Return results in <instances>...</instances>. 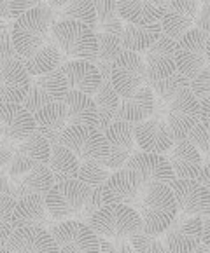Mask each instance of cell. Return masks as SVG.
<instances>
[{
	"label": "cell",
	"instance_id": "obj_2",
	"mask_svg": "<svg viewBox=\"0 0 210 253\" xmlns=\"http://www.w3.org/2000/svg\"><path fill=\"white\" fill-rule=\"evenodd\" d=\"M154 116L161 117L168 126L173 142L184 140L200 123V100L189 87H182L165 100H156Z\"/></svg>",
	"mask_w": 210,
	"mask_h": 253
},
{
	"label": "cell",
	"instance_id": "obj_46",
	"mask_svg": "<svg viewBox=\"0 0 210 253\" xmlns=\"http://www.w3.org/2000/svg\"><path fill=\"white\" fill-rule=\"evenodd\" d=\"M46 4V0H9V11H11V18L16 19L26 11L35 7H41Z\"/></svg>",
	"mask_w": 210,
	"mask_h": 253
},
{
	"label": "cell",
	"instance_id": "obj_22",
	"mask_svg": "<svg viewBox=\"0 0 210 253\" xmlns=\"http://www.w3.org/2000/svg\"><path fill=\"white\" fill-rule=\"evenodd\" d=\"M5 246L12 253H60V246L44 227L14 229Z\"/></svg>",
	"mask_w": 210,
	"mask_h": 253
},
{
	"label": "cell",
	"instance_id": "obj_13",
	"mask_svg": "<svg viewBox=\"0 0 210 253\" xmlns=\"http://www.w3.org/2000/svg\"><path fill=\"white\" fill-rule=\"evenodd\" d=\"M60 248L74 246L83 253H100V238L90 227V223L75 218L54 222L48 229Z\"/></svg>",
	"mask_w": 210,
	"mask_h": 253
},
{
	"label": "cell",
	"instance_id": "obj_31",
	"mask_svg": "<svg viewBox=\"0 0 210 253\" xmlns=\"http://www.w3.org/2000/svg\"><path fill=\"white\" fill-rule=\"evenodd\" d=\"M63 103L67 107L68 124L98 127V110H97V105H95L93 96L81 93V91L68 89Z\"/></svg>",
	"mask_w": 210,
	"mask_h": 253
},
{
	"label": "cell",
	"instance_id": "obj_48",
	"mask_svg": "<svg viewBox=\"0 0 210 253\" xmlns=\"http://www.w3.org/2000/svg\"><path fill=\"white\" fill-rule=\"evenodd\" d=\"M200 123L210 131V96L200 100Z\"/></svg>",
	"mask_w": 210,
	"mask_h": 253
},
{
	"label": "cell",
	"instance_id": "obj_35",
	"mask_svg": "<svg viewBox=\"0 0 210 253\" xmlns=\"http://www.w3.org/2000/svg\"><path fill=\"white\" fill-rule=\"evenodd\" d=\"M48 166L51 169L52 176H54V182H63V180L77 178L81 161L67 147L58 143V145L51 147V156H49Z\"/></svg>",
	"mask_w": 210,
	"mask_h": 253
},
{
	"label": "cell",
	"instance_id": "obj_45",
	"mask_svg": "<svg viewBox=\"0 0 210 253\" xmlns=\"http://www.w3.org/2000/svg\"><path fill=\"white\" fill-rule=\"evenodd\" d=\"M100 253H137L130 239H105L100 238Z\"/></svg>",
	"mask_w": 210,
	"mask_h": 253
},
{
	"label": "cell",
	"instance_id": "obj_17",
	"mask_svg": "<svg viewBox=\"0 0 210 253\" xmlns=\"http://www.w3.org/2000/svg\"><path fill=\"white\" fill-rule=\"evenodd\" d=\"M179 213L205 216L210 213V190L195 178H175L170 183Z\"/></svg>",
	"mask_w": 210,
	"mask_h": 253
},
{
	"label": "cell",
	"instance_id": "obj_5",
	"mask_svg": "<svg viewBox=\"0 0 210 253\" xmlns=\"http://www.w3.org/2000/svg\"><path fill=\"white\" fill-rule=\"evenodd\" d=\"M51 37L67 60L97 61V34L86 23L63 19L51 26Z\"/></svg>",
	"mask_w": 210,
	"mask_h": 253
},
{
	"label": "cell",
	"instance_id": "obj_9",
	"mask_svg": "<svg viewBox=\"0 0 210 253\" xmlns=\"http://www.w3.org/2000/svg\"><path fill=\"white\" fill-rule=\"evenodd\" d=\"M49 156H51V145L44 136L35 131L26 140L16 143L11 161L5 164L4 169L11 180H18L37 164H48Z\"/></svg>",
	"mask_w": 210,
	"mask_h": 253
},
{
	"label": "cell",
	"instance_id": "obj_36",
	"mask_svg": "<svg viewBox=\"0 0 210 253\" xmlns=\"http://www.w3.org/2000/svg\"><path fill=\"white\" fill-rule=\"evenodd\" d=\"M93 100L98 110V129L104 131L105 127L112 123L114 117H116L121 96L112 87L110 81H102L100 87H98L97 93L93 94Z\"/></svg>",
	"mask_w": 210,
	"mask_h": 253
},
{
	"label": "cell",
	"instance_id": "obj_14",
	"mask_svg": "<svg viewBox=\"0 0 210 253\" xmlns=\"http://www.w3.org/2000/svg\"><path fill=\"white\" fill-rule=\"evenodd\" d=\"M105 140L109 145V152L105 156V166L116 171L124 168L126 161L137 152L135 136H133V124L124 123V121H112L109 126L104 129Z\"/></svg>",
	"mask_w": 210,
	"mask_h": 253
},
{
	"label": "cell",
	"instance_id": "obj_50",
	"mask_svg": "<svg viewBox=\"0 0 210 253\" xmlns=\"http://www.w3.org/2000/svg\"><path fill=\"white\" fill-rule=\"evenodd\" d=\"M14 147L16 145H9V143H5V142H0V168L5 166V164L11 161Z\"/></svg>",
	"mask_w": 210,
	"mask_h": 253
},
{
	"label": "cell",
	"instance_id": "obj_24",
	"mask_svg": "<svg viewBox=\"0 0 210 253\" xmlns=\"http://www.w3.org/2000/svg\"><path fill=\"white\" fill-rule=\"evenodd\" d=\"M61 74L65 75L68 89L81 91L84 94L93 96L102 84V74L95 63L88 60H67L60 67Z\"/></svg>",
	"mask_w": 210,
	"mask_h": 253
},
{
	"label": "cell",
	"instance_id": "obj_18",
	"mask_svg": "<svg viewBox=\"0 0 210 253\" xmlns=\"http://www.w3.org/2000/svg\"><path fill=\"white\" fill-rule=\"evenodd\" d=\"M198 9V0H170L159 19L163 34L172 37L173 41H179L186 32L195 28Z\"/></svg>",
	"mask_w": 210,
	"mask_h": 253
},
{
	"label": "cell",
	"instance_id": "obj_15",
	"mask_svg": "<svg viewBox=\"0 0 210 253\" xmlns=\"http://www.w3.org/2000/svg\"><path fill=\"white\" fill-rule=\"evenodd\" d=\"M35 133L34 114L21 103H4L0 101V138L9 145L23 142Z\"/></svg>",
	"mask_w": 210,
	"mask_h": 253
},
{
	"label": "cell",
	"instance_id": "obj_60",
	"mask_svg": "<svg viewBox=\"0 0 210 253\" xmlns=\"http://www.w3.org/2000/svg\"><path fill=\"white\" fill-rule=\"evenodd\" d=\"M198 2H200V0H198Z\"/></svg>",
	"mask_w": 210,
	"mask_h": 253
},
{
	"label": "cell",
	"instance_id": "obj_10",
	"mask_svg": "<svg viewBox=\"0 0 210 253\" xmlns=\"http://www.w3.org/2000/svg\"><path fill=\"white\" fill-rule=\"evenodd\" d=\"M147 81L146 65L142 54L135 51L123 49L119 56L112 61L110 68V84L121 98L133 94Z\"/></svg>",
	"mask_w": 210,
	"mask_h": 253
},
{
	"label": "cell",
	"instance_id": "obj_20",
	"mask_svg": "<svg viewBox=\"0 0 210 253\" xmlns=\"http://www.w3.org/2000/svg\"><path fill=\"white\" fill-rule=\"evenodd\" d=\"M124 168L133 169L139 173L144 183H172L175 180V175L172 171L168 159L163 154H153V152H142L137 150L130 159L126 161Z\"/></svg>",
	"mask_w": 210,
	"mask_h": 253
},
{
	"label": "cell",
	"instance_id": "obj_51",
	"mask_svg": "<svg viewBox=\"0 0 210 253\" xmlns=\"http://www.w3.org/2000/svg\"><path fill=\"white\" fill-rule=\"evenodd\" d=\"M11 192H12V180L9 178L5 169H0V198L4 194H11Z\"/></svg>",
	"mask_w": 210,
	"mask_h": 253
},
{
	"label": "cell",
	"instance_id": "obj_57",
	"mask_svg": "<svg viewBox=\"0 0 210 253\" xmlns=\"http://www.w3.org/2000/svg\"><path fill=\"white\" fill-rule=\"evenodd\" d=\"M154 2H156V4H159V5H166L170 0H154Z\"/></svg>",
	"mask_w": 210,
	"mask_h": 253
},
{
	"label": "cell",
	"instance_id": "obj_27",
	"mask_svg": "<svg viewBox=\"0 0 210 253\" xmlns=\"http://www.w3.org/2000/svg\"><path fill=\"white\" fill-rule=\"evenodd\" d=\"M163 156L168 159L175 178H196L202 168V156L188 138L172 143Z\"/></svg>",
	"mask_w": 210,
	"mask_h": 253
},
{
	"label": "cell",
	"instance_id": "obj_8",
	"mask_svg": "<svg viewBox=\"0 0 210 253\" xmlns=\"http://www.w3.org/2000/svg\"><path fill=\"white\" fill-rule=\"evenodd\" d=\"M67 93V79L61 74L60 68H56V70L35 75V77L30 79V87H28V93H26L25 100L21 101V105L28 112L35 114L39 108L46 107V105L63 101Z\"/></svg>",
	"mask_w": 210,
	"mask_h": 253
},
{
	"label": "cell",
	"instance_id": "obj_28",
	"mask_svg": "<svg viewBox=\"0 0 210 253\" xmlns=\"http://www.w3.org/2000/svg\"><path fill=\"white\" fill-rule=\"evenodd\" d=\"M35 119V131L41 136H44L49 145H58L63 129L68 126L67 123V107L63 101L60 103H51L39 108L34 114Z\"/></svg>",
	"mask_w": 210,
	"mask_h": 253
},
{
	"label": "cell",
	"instance_id": "obj_38",
	"mask_svg": "<svg viewBox=\"0 0 210 253\" xmlns=\"http://www.w3.org/2000/svg\"><path fill=\"white\" fill-rule=\"evenodd\" d=\"M95 34H97V42H98L97 61L112 63L124 49L121 35L112 34V32H104V30H97Z\"/></svg>",
	"mask_w": 210,
	"mask_h": 253
},
{
	"label": "cell",
	"instance_id": "obj_32",
	"mask_svg": "<svg viewBox=\"0 0 210 253\" xmlns=\"http://www.w3.org/2000/svg\"><path fill=\"white\" fill-rule=\"evenodd\" d=\"M165 5L154 0H117V14L124 23L133 25H153L159 23Z\"/></svg>",
	"mask_w": 210,
	"mask_h": 253
},
{
	"label": "cell",
	"instance_id": "obj_23",
	"mask_svg": "<svg viewBox=\"0 0 210 253\" xmlns=\"http://www.w3.org/2000/svg\"><path fill=\"white\" fill-rule=\"evenodd\" d=\"M142 178L139 173L128 168H121L110 173L107 182L102 185V194H104L105 205L109 203H124L130 205L135 201L137 194L142 187Z\"/></svg>",
	"mask_w": 210,
	"mask_h": 253
},
{
	"label": "cell",
	"instance_id": "obj_19",
	"mask_svg": "<svg viewBox=\"0 0 210 253\" xmlns=\"http://www.w3.org/2000/svg\"><path fill=\"white\" fill-rule=\"evenodd\" d=\"M133 136L137 149L142 152L165 154L173 143V136L166 123L154 114L149 119L133 124Z\"/></svg>",
	"mask_w": 210,
	"mask_h": 253
},
{
	"label": "cell",
	"instance_id": "obj_59",
	"mask_svg": "<svg viewBox=\"0 0 210 253\" xmlns=\"http://www.w3.org/2000/svg\"><path fill=\"white\" fill-rule=\"evenodd\" d=\"M2 61H4V60H0V65H2Z\"/></svg>",
	"mask_w": 210,
	"mask_h": 253
},
{
	"label": "cell",
	"instance_id": "obj_34",
	"mask_svg": "<svg viewBox=\"0 0 210 253\" xmlns=\"http://www.w3.org/2000/svg\"><path fill=\"white\" fill-rule=\"evenodd\" d=\"M161 23H153V25H133V23H124L123 26V47L126 51L144 52L149 49L158 39L161 37Z\"/></svg>",
	"mask_w": 210,
	"mask_h": 253
},
{
	"label": "cell",
	"instance_id": "obj_52",
	"mask_svg": "<svg viewBox=\"0 0 210 253\" xmlns=\"http://www.w3.org/2000/svg\"><path fill=\"white\" fill-rule=\"evenodd\" d=\"M203 220V234H202V243L210 248V213L205 216H202Z\"/></svg>",
	"mask_w": 210,
	"mask_h": 253
},
{
	"label": "cell",
	"instance_id": "obj_56",
	"mask_svg": "<svg viewBox=\"0 0 210 253\" xmlns=\"http://www.w3.org/2000/svg\"><path fill=\"white\" fill-rule=\"evenodd\" d=\"M207 65H210V34L207 39Z\"/></svg>",
	"mask_w": 210,
	"mask_h": 253
},
{
	"label": "cell",
	"instance_id": "obj_40",
	"mask_svg": "<svg viewBox=\"0 0 210 253\" xmlns=\"http://www.w3.org/2000/svg\"><path fill=\"white\" fill-rule=\"evenodd\" d=\"M130 243L137 253H170L161 234H146L140 231L131 236Z\"/></svg>",
	"mask_w": 210,
	"mask_h": 253
},
{
	"label": "cell",
	"instance_id": "obj_55",
	"mask_svg": "<svg viewBox=\"0 0 210 253\" xmlns=\"http://www.w3.org/2000/svg\"><path fill=\"white\" fill-rule=\"evenodd\" d=\"M60 253H83V252H79L74 246H65V248H60Z\"/></svg>",
	"mask_w": 210,
	"mask_h": 253
},
{
	"label": "cell",
	"instance_id": "obj_6",
	"mask_svg": "<svg viewBox=\"0 0 210 253\" xmlns=\"http://www.w3.org/2000/svg\"><path fill=\"white\" fill-rule=\"evenodd\" d=\"M90 187L77 178L56 182L44 198L49 216L54 222L75 218L86 206L88 199H90Z\"/></svg>",
	"mask_w": 210,
	"mask_h": 253
},
{
	"label": "cell",
	"instance_id": "obj_16",
	"mask_svg": "<svg viewBox=\"0 0 210 253\" xmlns=\"http://www.w3.org/2000/svg\"><path fill=\"white\" fill-rule=\"evenodd\" d=\"M175 45L177 41H173L168 35L161 34V37L158 39L149 49L140 52L144 65H146V84L163 81L168 75L175 74Z\"/></svg>",
	"mask_w": 210,
	"mask_h": 253
},
{
	"label": "cell",
	"instance_id": "obj_3",
	"mask_svg": "<svg viewBox=\"0 0 210 253\" xmlns=\"http://www.w3.org/2000/svg\"><path fill=\"white\" fill-rule=\"evenodd\" d=\"M56 23L48 4L26 11L12 23V42L19 56H32L51 39V26Z\"/></svg>",
	"mask_w": 210,
	"mask_h": 253
},
{
	"label": "cell",
	"instance_id": "obj_47",
	"mask_svg": "<svg viewBox=\"0 0 210 253\" xmlns=\"http://www.w3.org/2000/svg\"><path fill=\"white\" fill-rule=\"evenodd\" d=\"M196 28L210 34V0H200L198 18H196Z\"/></svg>",
	"mask_w": 210,
	"mask_h": 253
},
{
	"label": "cell",
	"instance_id": "obj_4",
	"mask_svg": "<svg viewBox=\"0 0 210 253\" xmlns=\"http://www.w3.org/2000/svg\"><path fill=\"white\" fill-rule=\"evenodd\" d=\"M90 227L105 239H130L142 231V218L137 210L124 203H109L91 215Z\"/></svg>",
	"mask_w": 210,
	"mask_h": 253
},
{
	"label": "cell",
	"instance_id": "obj_37",
	"mask_svg": "<svg viewBox=\"0 0 210 253\" xmlns=\"http://www.w3.org/2000/svg\"><path fill=\"white\" fill-rule=\"evenodd\" d=\"M112 169L105 166L104 159H91V161H83L79 166L77 180H81L83 183H86L90 189L95 187H102L107 178L110 176Z\"/></svg>",
	"mask_w": 210,
	"mask_h": 253
},
{
	"label": "cell",
	"instance_id": "obj_61",
	"mask_svg": "<svg viewBox=\"0 0 210 253\" xmlns=\"http://www.w3.org/2000/svg\"><path fill=\"white\" fill-rule=\"evenodd\" d=\"M209 190H210V189H209Z\"/></svg>",
	"mask_w": 210,
	"mask_h": 253
},
{
	"label": "cell",
	"instance_id": "obj_33",
	"mask_svg": "<svg viewBox=\"0 0 210 253\" xmlns=\"http://www.w3.org/2000/svg\"><path fill=\"white\" fill-rule=\"evenodd\" d=\"M56 21L74 19L86 23L90 28H97V16L91 0H46Z\"/></svg>",
	"mask_w": 210,
	"mask_h": 253
},
{
	"label": "cell",
	"instance_id": "obj_12",
	"mask_svg": "<svg viewBox=\"0 0 210 253\" xmlns=\"http://www.w3.org/2000/svg\"><path fill=\"white\" fill-rule=\"evenodd\" d=\"M202 216L177 213V216L161 236L170 253H193L196 246L202 245Z\"/></svg>",
	"mask_w": 210,
	"mask_h": 253
},
{
	"label": "cell",
	"instance_id": "obj_49",
	"mask_svg": "<svg viewBox=\"0 0 210 253\" xmlns=\"http://www.w3.org/2000/svg\"><path fill=\"white\" fill-rule=\"evenodd\" d=\"M195 180H198L202 185H205L207 189H210V161H203L198 176H196Z\"/></svg>",
	"mask_w": 210,
	"mask_h": 253
},
{
	"label": "cell",
	"instance_id": "obj_1",
	"mask_svg": "<svg viewBox=\"0 0 210 253\" xmlns=\"http://www.w3.org/2000/svg\"><path fill=\"white\" fill-rule=\"evenodd\" d=\"M131 206L142 218V232L146 234H163L179 213L168 183H142Z\"/></svg>",
	"mask_w": 210,
	"mask_h": 253
},
{
	"label": "cell",
	"instance_id": "obj_41",
	"mask_svg": "<svg viewBox=\"0 0 210 253\" xmlns=\"http://www.w3.org/2000/svg\"><path fill=\"white\" fill-rule=\"evenodd\" d=\"M12 19L0 18V60L18 58L14 42H12Z\"/></svg>",
	"mask_w": 210,
	"mask_h": 253
},
{
	"label": "cell",
	"instance_id": "obj_21",
	"mask_svg": "<svg viewBox=\"0 0 210 253\" xmlns=\"http://www.w3.org/2000/svg\"><path fill=\"white\" fill-rule=\"evenodd\" d=\"M30 75L18 58H9L0 65V101L21 103L30 87Z\"/></svg>",
	"mask_w": 210,
	"mask_h": 253
},
{
	"label": "cell",
	"instance_id": "obj_26",
	"mask_svg": "<svg viewBox=\"0 0 210 253\" xmlns=\"http://www.w3.org/2000/svg\"><path fill=\"white\" fill-rule=\"evenodd\" d=\"M154 107H156L154 93L151 91L149 86L144 84L133 94L121 98L114 121H124V123L130 124L142 123V121L149 119L153 116Z\"/></svg>",
	"mask_w": 210,
	"mask_h": 253
},
{
	"label": "cell",
	"instance_id": "obj_39",
	"mask_svg": "<svg viewBox=\"0 0 210 253\" xmlns=\"http://www.w3.org/2000/svg\"><path fill=\"white\" fill-rule=\"evenodd\" d=\"M146 86L151 87L156 100H165V98H170L172 94H175L177 91H180L182 87H189V79L184 77L180 72H175V74L168 75L163 81L151 82V84H146Z\"/></svg>",
	"mask_w": 210,
	"mask_h": 253
},
{
	"label": "cell",
	"instance_id": "obj_54",
	"mask_svg": "<svg viewBox=\"0 0 210 253\" xmlns=\"http://www.w3.org/2000/svg\"><path fill=\"white\" fill-rule=\"evenodd\" d=\"M193 253H210V248H209V246H205V245L202 243V245L196 246V250H195Z\"/></svg>",
	"mask_w": 210,
	"mask_h": 253
},
{
	"label": "cell",
	"instance_id": "obj_11",
	"mask_svg": "<svg viewBox=\"0 0 210 253\" xmlns=\"http://www.w3.org/2000/svg\"><path fill=\"white\" fill-rule=\"evenodd\" d=\"M207 39L209 34L195 26L177 41L175 67L184 77L193 79L207 65Z\"/></svg>",
	"mask_w": 210,
	"mask_h": 253
},
{
	"label": "cell",
	"instance_id": "obj_58",
	"mask_svg": "<svg viewBox=\"0 0 210 253\" xmlns=\"http://www.w3.org/2000/svg\"><path fill=\"white\" fill-rule=\"evenodd\" d=\"M0 253H12V252H9L7 246H2V245H0Z\"/></svg>",
	"mask_w": 210,
	"mask_h": 253
},
{
	"label": "cell",
	"instance_id": "obj_43",
	"mask_svg": "<svg viewBox=\"0 0 210 253\" xmlns=\"http://www.w3.org/2000/svg\"><path fill=\"white\" fill-rule=\"evenodd\" d=\"M91 2H93L95 16H97V26L121 18L117 14V0H91Z\"/></svg>",
	"mask_w": 210,
	"mask_h": 253
},
{
	"label": "cell",
	"instance_id": "obj_30",
	"mask_svg": "<svg viewBox=\"0 0 210 253\" xmlns=\"http://www.w3.org/2000/svg\"><path fill=\"white\" fill-rule=\"evenodd\" d=\"M18 60L25 67V70L28 72V75L35 77V75L48 74V72L60 68L67 61V58L61 54V51L58 49V45L54 44V41L51 37L32 56H18Z\"/></svg>",
	"mask_w": 210,
	"mask_h": 253
},
{
	"label": "cell",
	"instance_id": "obj_25",
	"mask_svg": "<svg viewBox=\"0 0 210 253\" xmlns=\"http://www.w3.org/2000/svg\"><path fill=\"white\" fill-rule=\"evenodd\" d=\"M11 223L14 229L19 227H44L49 229L54 220L49 216L44 196H25L18 199L12 211Z\"/></svg>",
	"mask_w": 210,
	"mask_h": 253
},
{
	"label": "cell",
	"instance_id": "obj_29",
	"mask_svg": "<svg viewBox=\"0 0 210 253\" xmlns=\"http://www.w3.org/2000/svg\"><path fill=\"white\" fill-rule=\"evenodd\" d=\"M54 176L48 164H37L30 171L23 175L21 178L12 180V192L16 199H21L25 196H44L54 185Z\"/></svg>",
	"mask_w": 210,
	"mask_h": 253
},
{
	"label": "cell",
	"instance_id": "obj_7",
	"mask_svg": "<svg viewBox=\"0 0 210 253\" xmlns=\"http://www.w3.org/2000/svg\"><path fill=\"white\" fill-rule=\"evenodd\" d=\"M60 143L67 147L70 152H74L81 163L91 159H105L109 152L104 131L93 126L68 124L61 133Z\"/></svg>",
	"mask_w": 210,
	"mask_h": 253
},
{
	"label": "cell",
	"instance_id": "obj_53",
	"mask_svg": "<svg viewBox=\"0 0 210 253\" xmlns=\"http://www.w3.org/2000/svg\"><path fill=\"white\" fill-rule=\"evenodd\" d=\"M0 18L12 19L11 11H9V0H0Z\"/></svg>",
	"mask_w": 210,
	"mask_h": 253
},
{
	"label": "cell",
	"instance_id": "obj_44",
	"mask_svg": "<svg viewBox=\"0 0 210 253\" xmlns=\"http://www.w3.org/2000/svg\"><path fill=\"white\" fill-rule=\"evenodd\" d=\"M189 89L198 100L210 96V65H205L193 79H189Z\"/></svg>",
	"mask_w": 210,
	"mask_h": 253
},
{
	"label": "cell",
	"instance_id": "obj_42",
	"mask_svg": "<svg viewBox=\"0 0 210 253\" xmlns=\"http://www.w3.org/2000/svg\"><path fill=\"white\" fill-rule=\"evenodd\" d=\"M186 138L196 147L203 161H210V131L205 129L202 123L196 124Z\"/></svg>",
	"mask_w": 210,
	"mask_h": 253
}]
</instances>
